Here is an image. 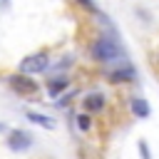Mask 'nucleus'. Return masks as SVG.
Here are the masks:
<instances>
[{"instance_id":"1","label":"nucleus","mask_w":159,"mask_h":159,"mask_svg":"<svg viewBox=\"0 0 159 159\" xmlns=\"http://www.w3.org/2000/svg\"><path fill=\"white\" fill-rule=\"evenodd\" d=\"M89 52H92V57H94L97 62H112V60L124 57V47H122L114 37H97V40L92 42Z\"/></svg>"},{"instance_id":"2","label":"nucleus","mask_w":159,"mask_h":159,"mask_svg":"<svg viewBox=\"0 0 159 159\" xmlns=\"http://www.w3.org/2000/svg\"><path fill=\"white\" fill-rule=\"evenodd\" d=\"M50 67V55L47 52H37V55H30L20 62V75L30 77V75H40Z\"/></svg>"},{"instance_id":"3","label":"nucleus","mask_w":159,"mask_h":159,"mask_svg":"<svg viewBox=\"0 0 159 159\" xmlns=\"http://www.w3.org/2000/svg\"><path fill=\"white\" fill-rule=\"evenodd\" d=\"M7 84H10L17 94H32V92L37 89L35 80H30V77H25V75H10V77H7Z\"/></svg>"},{"instance_id":"4","label":"nucleus","mask_w":159,"mask_h":159,"mask_svg":"<svg viewBox=\"0 0 159 159\" xmlns=\"http://www.w3.org/2000/svg\"><path fill=\"white\" fill-rule=\"evenodd\" d=\"M7 147L12 152H25V149L32 147V137L27 132H22V129H12L10 137H7Z\"/></svg>"},{"instance_id":"5","label":"nucleus","mask_w":159,"mask_h":159,"mask_svg":"<svg viewBox=\"0 0 159 159\" xmlns=\"http://www.w3.org/2000/svg\"><path fill=\"white\" fill-rule=\"evenodd\" d=\"M134 77H137V70H134V67H119V70H109V72H107V80L114 82V84H119V82H132Z\"/></svg>"},{"instance_id":"6","label":"nucleus","mask_w":159,"mask_h":159,"mask_svg":"<svg viewBox=\"0 0 159 159\" xmlns=\"http://www.w3.org/2000/svg\"><path fill=\"white\" fill-rule=\"evenodd\" d=\"M129 109H132V114L137 117V119H144V117H149V102L147 99H142V97H132L129 99Z\"/></svg>"},{"instance_id":"7","label":"nucleus","mask_w":159,"mask_h":159,"mask_svg":"<svg viewBox=\"0 0 159 159\" xmlns=\"http://www.w3.org/2000/svg\"><path fill=\"white\" fill-rule=\"evenodd\" d=\"M84 109H87V114H94V112L104 109V94H99V92L87 94L84 97Z\"/></svg>"},{"instance_id":"8","label":"nucleus","mask_w":159,"mask_h":159,"mask_svg":"<svg viewBox=\"0 0 159 159\" xmlns=\"http://www.w3.org/2000/svg\"><path fill=\"white\" fill-rule=\"evenodd\" d=\"M27 119L42 129H55V119H50L47 114H40V112H27Z\"/></svg>"},{"instance_id":"9","label":"nucleus","mask_w":159,"mask_h":159,"mask_svg":"<svg viewBox=\"0 0 159 159\" xmlns=\"http://www.w3.org/2000/svg\"><path fill=\"white\" fill-rule=\"evenodd\" d=\"M67 84H70V80H67V77H55V80H50V82H47V89H50V94L55 97V94H60Z\"/></svg>"},{"instance_id":"10","label":"nucleus","mask_w":159,"mask_h":159,"mask_svg":"<svg viewBox=\"0 0 159 159\" xmlns=\"http://www.w3.org/2000/svg\"><path fill=\"white\" fill-rule=\"evenodd\" d=\"M77 127H80V132H89V127H92V119H89V114H87V112L77 117Z\"/></svg>"},{"instance_id":"11","label":"nucleus","mask_w":159,"mask_h":159,"mask_svg":"<svg viewBox=\"0 0 159 159\" xmlns=\"http://www.w3.org/2000/svg\"><path fill=\"white\" fill-rule=\"evenodd\" d=\"M137 149H139V157H142V159H152V149L147 147V142H139Z\"/></svg>"},{"instance_id":"12","label":"nucleus","mask_w":159,"mask_h":159,"mask_svg":"<svg viewBox=\"0 0 159 159\" xmlns=\"http://www.w3.org/2000/svg\"><path fill=\"white\" fill-rule=\"evenodd\" d=\"M77 2H80L82 7H87V10H92V12H97V5H94L92 0H77Z\"/></svg>"},{"instance_id":"13","label":"nucleus","mask_w":159,"mask_h":159,"mask_svg":"<svg viewBox=\"0 0 159 159\" xmlns=\"http://www.w3.org/2000/svg\"><path fill=\"white\" fill-rule=\"evenodd\" d=\"M0 129H2V124H0Z\"/></svg>"}]
</instances>
